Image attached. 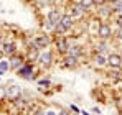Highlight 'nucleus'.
<instances>
[{
    "label": "nucleus",
    "instance_id": "nucleus-17",
    "mask_svg": "<svg viewBox=\"0 0 122 115\" xmlns=\"http://www.w3.org/2000/svg\"><path fill=\"white\" fill-rule=\"evenodd\" d=\"M112 12H114L112 5H111V7H106V5H101V8H99V17L106 20V18H109V17L112 15Z\"/></svg>",
    "mask_w": 122,
    "mask_h": 115
},
{
    "label": "nucleus",
    "instance_id": "nucleus-26",
    "mask_svg": "<svg viewBox=\"0 0 122 115\" xmlns=\"http://www.w3.org/2000/svg\"><path fill=\"white\" fill-rule=\"evenodd\" d=\"M92 2H94V5H99V7H101V5H104L107 0H92Z\"/></svg>",
    "mask_w": 122,
    "mask_h": 115
},
{
    "label": "nucleus",
    "instance_id": "nucleus-25",
    "mask_svg": "<svg viewBox=\"0 0 122 115\" xmlns=\"http://www.w3.org/2000/svg\"><path fill=\"white\" fill-rule=\"evenodd\" d=\"M58 115H71V114H69V110H66V109H60Z\"/></svg>",
    "mask_w": 122,
    "mask_h": 115
},
{
    "label": "nucleus",
    "instance_id": "nucleus-27",
    "mask_svg": "<svg viewBox=\"0 0 122 115\" xmlns=\"http://www.w3.org/2000/svg\"><path fill=\"white\" fill-rule=\"evenodd\" d=\"M45 115H58V112H55V110H45Z\"/></svg>",
    "mask_w": 122,
    "mask_h": 115
},
{
    "label": "nucleus",
    "instance_id": "nucleus-36",
    "mask_svg": "<svg viewBox=\"0 0 122 115\" xmlns=\"http://www.w3.org/2000/svg\"><path fill=\"white\" fill-rule=\"evenodd\" d=\"M2 58H3V54H2V51H0V59H2Z\"/></svg>",
    "mask_w": 122,
    "mask_h": 115
},
{
    "label": "nucleus",
    "instance_id": "nucleus-11",
    "mask_svg": "<svg viewBox=\"0 0 122 115\" xmlns=\"http://www.w3.org/2000/svg\"><path fill=\"white\" fill-rule=\"evenodd\" d=\"M86 12H87V8H84L81 3H73V5H71L69 15H71L74 20H78V18H82V17L86 15Z\"/></svg>",
    "mask_w": 122,
    "mask_h": 115
},
{
    "label": "nucleus",
    "instance_id": "nucleus-28",
    "mask_svg": "<svg viewBox=\"0 0 122 115\" xmlns=\"http://www.w3.org/2000/svg\"><path fill=\"white\" fill-rule=\"evenodd\" d=\"M116 35H117V39H121V41H122V28L117 30V33H116Z\"/></svg>",
    "mask_w": 122,
    "mask_h": 115
},
{
    "label": "nucleus",
    "instance_id": "nucleus-10",
    "mask_svg": "<svg viewBox=\"0 0 122 115\" xmlns=\"http://www.w3.org/2000/svg\"><path fill=\"white\" fill-rule=\"evenodd\" d=\"M25 61H26V59H25V56H21V54H18V53L12 54V56L8 58V62H10V71H17L21 64L25 62Z\"/></svg>",
    "mask_w": 122,
    "mask_h": 115
},
{
    "label": "nucleus",
    "instance_id": "nucleus-8",
    "mask_svg": "<svg viewBox=\"0 0 122 115\" xmlns=\"http://www.w3.org/2000/svg\"><path fill=\"white\" fill-rule=\"evenodd\" d=\"M107 66H111L112 69H121L122 67V56L119 53H109V56H107Z\"/></svg>",
    "mask_w": 122,
    "mask_h": 115
},
{
    "label": "nucleus",
    "instance_id": "nucleus-34",
    "mask_svg": "<svg viewBox=\"0 0 122 115\" xmlns=\"http://www.w3.org/2000/svg\"><path fill=\"white\" fill-rule=\"evenodd\" d=\"M107 2H111V5H114L116 2H119V0H107Z\"/></svg>",
    "mask_w": 122,
    "mask_h": 115
},
{
    "label": "nucleus",
    "instance_id": "nucleus-21",
    "mask_svg": "<svg viewBox=\"0 0 122 115\" xmlns=\"http://www.w3.org/2000/svg\"><path fill=\"white\" fill-rule=\"evenodd\" d=\"M7 99V89L3 86H0V102H3Z\"/></svg>",
    "mask_w": 122,
    "mask_h": 115
},
{
    "label": "nucleus",
    "instance_id": "nucleus-33",
    "mask_svg": "<svg viewBox=\"0 0 122 115\" xmlns=\"http://www.w3.org/2000/svg\"><path fill=\"white\" fill-rule=\"evenodd\" d=\"M58 2H60V0H50V3H51V5H55V3H58Z\"/></svg>",
    "mask_w": 122,
    "mask_h": 115
},
{
    "label": "nucleus",
    "instance_id": "nucleus-6",
    "mask_svg": "<svg viewBox=\"0 0 122 115\" xmlns=\"http://www.w3.org/2000/svg\"><path fill=\"white\" fill-rule=\"evenodd\" d=\"M5 89H7V99L12 100V102L21 97V87L17 86V84H10V86L5 87Z\"/></svg>",
    "mask_w": 122,
    "mask_h": 115
},
{
    "label": "nucleus",
    "instance_id": "nucleus-3",
    "mask_svg": "<svg viewBox=\"0 0 122 115\" xmlns=\"http://www.w3.org/2000/svg\"><path fill=\"white\" fill-rule=\"evenodd\" d=\"M36 62L40 64L43 69H48L51 64H53V53L50 49H45V51H40V56L36 59Z\"/></svg>",
    "mask_w": 122,
    "mask_h": 115
},
{
    "label": "nucleus",
    "instance_id": "nucleus-14",
    "mask_svg": "<svg viewBox=\"0 0 122 115\" xmlns=\"http://www.w3.org/2000/svg\"><path fill=\"white\" fill-rule=\"evenodd\" d=\"M61 17H63V12H61L60 8H51L50 12H48V15H46V20H50L51 23H60Z\"/></svg>",
    "mask_w": 122,
    "mask_h": 115
},
{
    "label": "nucleus",
    "instance_id": "nucleus-32",
    "mask_svg": "<svg viewBox=\"0 0 122 115\" xmlns=\"http://www.w3.org/2000/svg\"><path fill=\"white\" fill-rule=\"evenodd\" d=\"M35 115H45V110H38V112H35Z\"/></svg>",
    "mask_w": 122,
    "mask_h": 115
},
{
    "label": "nucleus",
    "instance_id": "nucleus-24",
    "mask_svg": "<svg viewBox=\"0 0 122 115\" xmlns=\"http://www.w3.org/2000/svg\"><path fill=\"white\" fill-rule=\"evenodd\" d=\"M36 2H38V5H40V7H48V5H51V3H50V0H36Z\"/></svg>",
    "mask_w": 122,
    "mask_h": 115
},
{
    "label": "nucleus",
    "instance_id": "nucleus-23",
    "mask_svg": "<svg viewBox=\"0 0 122 115\" xmlns=\"http://www.w3.org/2000/svg\"><path fill=\"white\" fill-rule=\"evenodd\" d=\"M38 84H40L41 87H43V86H45V87H50V86H51V81H50V79H40Z\"/></svg>",
    "mask_w": 122,
    "mask_h": 115
},
{
    "label": "nucleus",
    "instance_id": "nucleus-18",
    "mask_svg": "<svg viewBox=\"0 0 122 115\" xmlns=\"http://www.w3.org/2000/svg\"><path fill=\"white\" fill-rule=\"evenodd\" d=\"M107 43L102 39V43H99V44H96V49H97V53H101V54H104V53H107Z\"/></svg>",
    "mask_w": 122,
    "mask_h": 115
},
{
    "label": "nucleus",
    "instance_id": "nucleus-38",
    "mask_svg": "<svg viewBox=\"0 0 122 115\" xmlns=\"http://www.w3.org/2000/svg\"><path fill=\"white\" fill-rule=\"evenodd\" d=\"M121 99H122V92H121Z\"/></svg>",
    "mask_w": 122,
    "mask_h": 115
},
{
    "label": "nucleus",
    "instance_id": "nucleus-19",
    "mask_svg": "<svg viewBox=\"0 0 122 115\" xmlns=\"http://www.w3.org/2000/svg\"><path fill=\"white\" fill-rule=\"evenodd\" d=\"M0 71H3V72H7V71H10V62H8V59H0Z\"/></svg>",
    "mask_w": 122,
    "mask_h": 115
},
{
    "label": "nucleus",
    "instance_id": "nucleus-39",
    "mask_svg": "<svg viewBox=\"0 0 122 115\" xmlns=\"http://www.w3.org/2000/svg\"><path fill=\"white\" fill-rule=\"evenodd\" d=\"M0 79H2V77H0Z\"/></svg>",
    "mask_w": 122,
    "mask_h": 115
},
{
    "label": "nucleus",
    "instance_id": "nucleus-22",
    "mask_svg": "<svg viewBox=\"0 0 122 115\" xmlns=\"http://www.w3.org/2000/svg\"><path fill=\"white\" fill-rule=\"evenodd\" d=\"M81 5L84 8H91V7L94 5V2H92V0H81Z\"/></svg>",
    "mask_w": 122,
    "mask_h": 115
},
{
    "label": "nucleus",
    "instance_id": "nucleus-7",
    "mask_svg": "<svg viewBox=\"0 0 122 115\" xmlns=\"http://www.w3.org/2000/svg\"><path fill=\"white\" fill-rule=\"evenodd\" d=\"M38 56H40V49L30 41V43H28V49H26V56H25V59H26L28 62H36Z\"/></svg>",
    "mask_w": 122,
    "mask_h": 115
},
{
    "label": "nucleus",
    "instance_id": "nucleus-37",
    "mask_svg": "<svg viewBox=\"0 0 122 115\" xmlns=\"http://www.w3.org/2000/svg\"><path fill=\"white\" fill-rule=\"evenodd\" d=\"M119 54H121V56H122V48H121V53H119Z\"/></svg>",
    "mask_w": 122,
    "mask_h": 115
},
{
    "label": "nucleus",
    "instance_id": "nucleus-30",
    "mask_svg": "<svg viewBox=\"0 0 122 115\" xmlns=\"http://www.w3.org/2000/svg\"><path fill=\"white\" fill-rule=\"evenodd\" d=\"M117 26H119V28H122V15L117 18Z\"/></svg>",
    "mask_w": 122,
    "mask_h": 115
},
{
    "label": "nucleus",
    "instance_id": "nucleus-5",
    "mask_svg": "<svg viewBox=\"0 0 122 115\" xmlns=\"http://www.w3.org/2000/svg\"><path fill=\"white\" fill-rule=\"evenodd\" d=\"M97 36L101 39H104V41H107L112 36V26L109 23H99L97 25Z\"/></svg>",
    "mask_w": 122,
    "mask_h": 115
},
{
    "label": "nucleus",
    "instance_id": "nucleus-31",
    "mask_svg": "<svg viewBox=\"0 0 122 115\" xmlns=\"http://www.w3.org/2000/svg\"><path fill=\"white\" fill-rule=\"evenodd\" d=\"M92 112H94V114H97V115L101 114V110H99V109H97V107H94V109H92Z\"/></svg>",
    "mask_w": 122,
    "mask_h": 115
},
{
    "label": "nucleus",
    "instance_id": "nucleus-16",
    "mask_svg": "<svg viewBox=\"0 0 122 115\" xmlns=\"http://www.w3.org/2000/svg\"><path fill=\"white\" fill-rule=\"evenodd\" d=\"M66 54H69V56H76V58H81L82 48H81V46H76V44H69V48L66 49ZM63 56H64V54H63Z\"/></svg>",
    "mask_w": 122,
    "mask_h": 115
},
{
    "label": "nucleus",
    "instance_id": "nucleus-29",
    "mask_svg": "<svg viewBox=\"0 0 122 115\" xmlns=\"http://www.w3.org/2000/svg\"><path fill=\"white\" fill-rule=\"evenodd\" d=\"M71 110H73V112H74V114H79V109H78V107H76V105H71Z\"/></svg>",
    "mask_w": 122,
    "mask_h": 115
},
{
    "label": "nucleus",
    "instance_id": "nucleus-13",
    "mask_svg": "<svg viewBox=\"0 0 122 115\" xmlns=\"http://www.w3.org/2000/svg\"><path fill=\"white\" fill-rule=\"evenodd\" d=\"M60 25L64 26L66 31H69V30H73V26H74V18H73L69 13H63V17H61V20H60Z\"/></svg>",
    "mask_w": 122,
    "mask_h": 115
},
{
    "label": "nucleus",
    "instance_id": "nucleus-4",
    "mask_svg": "<svg viewBox=\"0 0 122 115\" xmlns=\"http://www.w3.org/2000/svg\"><path fill=\"white\" fill-rule=\"evenodd\" d=\"M31 43L41 51V49H46V48L51 44V38H50L48 35H38V36H35V38L31 39Z\"/></svg>",
    "mask_w": 122,
    "mask_h": 115
},
{
    "label": "nucleus",
    "instance_id": "nucleus-1",
    "mask_svg": "<svg viewBox=\"0 0 122 115\" xmlns=\"http://www.w3.org/2000/svg\"><path fill=\"white\" fill-rule=\"evenodd\" d=\"M15 72L18 74V77L25 79V81H33V79H35V67H33V62H28V61H25Z\"/></svg>",
    "mask_w": 122,
    "mask_h": 115
},
{
    "label": "nucleus",
    "instance_id": "nucleus-2",
    "mask_svg": "<svg viewBox=\"0 0 122 115\" xmlns=\"http://www.w3.org/2000/svg\"><path fill=\"white\" fill-rule=\"evenodd\" d=\"M17 43L15 41H12V39H3V43L0 44V51H2V54L7 58H10L12 54H15L17 53Z\"/></svg>",
    "mask_w": 122,
    "mask_h": 115
},
{
    "label": "nucleus",
    "instance_id": "nucleus-12",
    "mask_svg": "<svg viewBox=\"0 0 122 115\" xmlns=\"http://www.w3.org/2000/svg\"><path fill=\"white\" fill-rule=\"evenodd\" d=\"M63 66H64V67H68V69H74V67H78V66H79V58L64 54V58H63Z\"/></svg>",
    "mask_w": 122,
    "mask_h": 115
},
{
    "label": "nucleus",
    "instance_id": "nucleus-20",
    "mask_svg": "<svg viewBox=\"0 0 122 115\" xmlns=\"http://www.w3.org/2000/svg\"><path fill=\"white\" fill-rule=\"evenodd\" d=\"M55 26H56V25H55V23H51L50 20H46V21L43 23V30H45V31H53V30H55Z\"/></svg>",
    "mask_w": 122,
    "mask_h": 115
},
{
    "label": "nucleus",
    "instance_id": "nucleus-35",
    "mask_svg": "<svg viewBox=\"0 0 122 115\" xmlns=\"http://www.w3.org/2000/svg\"><path fill=\"white\" fill-rule=\"evenodd\" d=\"M2 43H3V35L0 33V44H2Z\"/></svg>",
    "mask_w": 122,
    "mask_h": 115
},
{
    "label": "nucleus",
    "instance_id": "nucleus-9",
    "mask_svg": "<svg viewBox=\"0 0 122 115\" xmlns=\"http://www.w3.org/2000/svg\"><path fill=\"white\" fill-rule=\"evenodd\" d=\"M69 44H71V43H69V39L66 38V36H63V35H61V36H58V38H56V41H55L56 51H58L60 54H66V49L69 48Z\"/></svg>",
    "mask_w": 122,
    "mask_h": 115
},
{
    "label": "nucleus",
    "instance_id": "nucleus-15",
    "mask_svg": "<svg viewBox=\"0 0 122 115\" xmlns=\"http://www.w3.org/2000/svg\"><path fill=\"white\" fill-rule=\"evenodd\" d=\"M92 61H94V66L96 67H104V66H107V58L101 54V53H96L94 58H92Z\"/></svg>",
    "mask_w": 122,
    "mask_h": 115
}]
</instances>
